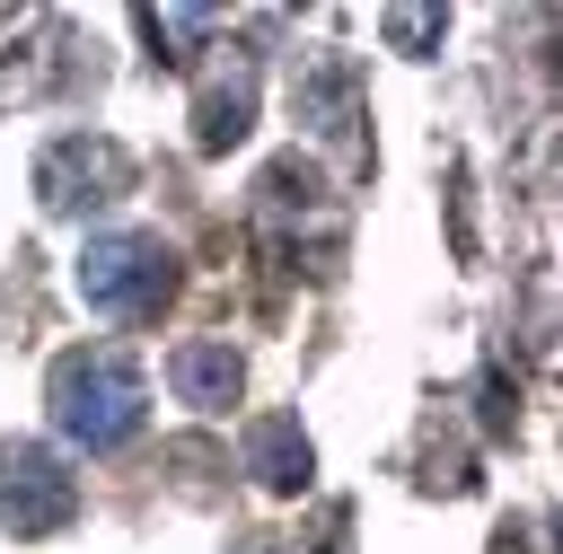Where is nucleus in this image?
I'll use <instances>...</instances> for the list:
<instances>
[{"label":"nucleus","instance_id":"nucleus-1","mask_svg":"<svg viewBox=\"0 0 563 554\" xmlns=\"http://www.w3.org/2000/svg\"><path fill=\"white\" fill-rule=\"evenodd\" d=\"M44 405H53V431L70 448H97V457L123 448V440H141V422H150V387H141L132 352H114V343L62 352L44 369Z\"/></svg>","mask_w":563,"mask_h":554},{"label":"nucleus","instance_id":"nucleus-2","mask_svg":"<svg viewBox=\"0 0 563 554\" xmlns=\"http://www.w3.org/2000/svg\"><path fill=\"white\" fill-rule=\"evenodd\" d=\"M176 246L158 229H106L79 246V299L114 325H158V308L176 299Z\"/></svg>","mask_w":563,"mask_h":554},{"label":"nucleus","instance_id":"nucleus-3","mask_svg":"<svg viewBox=\"0 0 563 554\" xmlns=\"http://www.w3.org/2000/svg\"><path fill=\"white\" fill-rule=\"evenodd\" d=\"M70 510H79V475L44 440H9L0 448V528L9 536H53V528H70Z\"/></svg>","mask_w":563,"mask_h":554},{"label":"nucleus","instance_id":"nucleus-4","mask_svg":"<svg viewBox=\"0 0 563 554\" xmlns=\"http://www.w3.org/2000/svg\"><path fill=\"white\" fill-rule=\"evenodd\" d=\"M35 193H44V211L114 202V193H132V158H123L106 132H70V141H53V149L35 158Z\"/></svg>","mask_w":563,"mask_h":554},{"label":"nucleus","instance_id":"nucleus-5","mask_svg":"<svg viewBox=\"0 0 563 554\" xmlns=\"http://www.w3.org/2000/svg\"><path fill=\"white\" fill-rule=\"evenodd\" d=\"M255 132V62L238 53V62H220L211 79H202V97H194V149H238Z\"/></svg>","mask_w":563,"mask_h":554},{"label":"nucleus","instance_id":"nucleus-6","mask_svg":"<svg viewBox=\"0 0 563 554\" xmlns=\"http://www.w3.org/2000/svg\"><path fill=\"white\" fill-rule=\"evenodd\" d=\"M246 475H255L264 492H308L317 448H308L299 413H264V422H246Z\"/></svg>","mask_w":563,"mask_h":554},{"label":"nucleus","instance_id":"nucleus-7","mask_svg":"<svg viewBox=\"0 0 563 554\" xmlns=\"http://www.w3.org/2000/svg\"><path fill=\"white\" fill-rule=\"evenodd\" d=\"M167 387H176L194 413H229L238 387H246V369H238L229 343H176V352H167Z\"/></svg>","mask_w":563,"mask_h":554},{"label":"nucleus","instance_id":"nucleus-8","mask_svg":"<svg viewBox=\"0 0 563 554\" xmlns=\"http://www.w3.org/2000/svg\"><path fill=\"white\" fill-rule=\"evenodd\" d=\"M141 35L158 44V62H185V44L211 35V9H141Z\"/></svg>","mask_w":563,"mask_h":554},{"label":"nucleus","instance_id":"nucleus-9","mask_svg":"<svg viewBox=\"0 0 563 554\" xmlns=\"http://www.w3.org/2000/svg\"><path fill=\"white\" fill-rule=\"evenodd\" d=\"M317 193H325V176H317L308 158H282V167H264V202H273V211H308Z\"/></svg>","mask_w":563,"mask_h":554},{"label":"nucleus","instance_id":"nucleus-10","mask_svg":"<svg viewBox=\"0 0 563 554\" xmlns=\"http://www.w3.org/2000/svg\"><path fill=\"white\" fill-rule=\"evenodd\" d=\"M387 44H396V53L440 44V9H387Z\"/></svg>","mask_w":563,"mask_h":554},{"label":"nucleus","instance_id":"nucleus-11","mask_svg":"<svg viewBox=\"0 0 563 554\" xmlns=\"http://www.w3.org/2000/svg\"><path fill=\"white\" fill-rule=\"evenodd\" d=\"M484 431H493V440H501V431H519V387H510L501 369L484 378Z\"/></svg>","mask_w":563,"mask_h":554},{"label":"nucleus","instance_id":"nucleus-12","mask_svg":"<svg viewBox=\"0 0 563 554\" xmlns=\"http://www.w3.org/2000/svg\"><path fill=\"white\" fill-rule=\"evenodd\" d=\"M229 554H299V545H282V536H238Z\"/></svg>","mask_w":563,"mask_h":554},{"label":"nucleus","instance_id":"nucleus-13","mask_svg":"<svg viewBox=\"0 0 563 554\" xmlns=\"http://www.w3.org/2000/svg\"><path fill=\"white\" fill-rule=\"evenodd\" d=\"M519 545H528V528H501V536H493V554H519Z\"/></svg>","mask_w":563,"mask_h":554}]
</instances>
